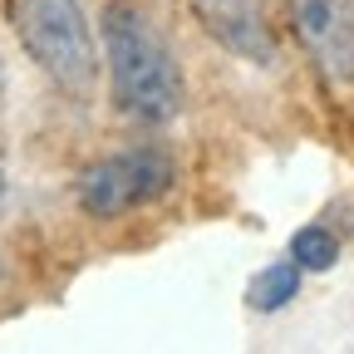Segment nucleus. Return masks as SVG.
Returning a JSON list of instances; mask_svg holds the SVG:
<instances>
[{"mask_svg":"<svg viewBox=\"0 0 354 354\" xmlns=\"http://www.w3.org/2000/svg\"><path fill=\"white\" fill-rule=\"evenodd\" d=\"M192 20L246 64H276V25L266 0H187Z\"/></svg>","mask_w":354,"mask_h":354,"instance_id":"5","label":"nucleus"},{"mask_svg":"<svg viewBox=\"0 0 354 354\" xmlns=\"http://www.w3.org/2000/svg\"><path fill=\"white\" fill-rule=\"evenodd\" d=\"M99 50H104V74H109V99L123 118L143 128H162L183 113L187 79H183L172 39L148 15V6L109 0L99 10Z\"/></svg>","mask_w":354,"mask_h":354,"instance_id":"1","label":"nucleus"},{"mask_svg":"<svg viewBox=\"0 0 354 354\" xmlns=\"http://www.w3.org/2000/svg\"><path fill=\"white\" fill-rule=\"evenodd\" d=\"M290 261L300 266V271H330V266L339 261V241L330 227H300L295 241H290Z\"/></svg>","mask_w":354,"mask_h":354,"instance_id":"7","label":"nucleus"},{"mask_svg":"<svg viewBox=\"0 0 354 354\" xmlns=\"http://www.w3.org/2000/svg\"><path fill=\"white\" fill-rule=\"evenodd\" d=\"M300 266L286 256V261H271L266 271H256V281H251V290H246V300H251V310H281V305H290L295 300V290H300Z\"/></svg>","mask_w":354,"mask_h":354,"instance_id":"6","label":"nucleus"},{"mask_svg":"<svg viewBox=\"0 0 354 354\" xmlns=\"http://www.w3.org/2000/svg\"><path fill=\"white\" fill-rule=\"evenodd\" d=\"M286 30L325 84H354V0H281Z\"/></svg>","mask_w":354,"mask_h":354,"instance_id":"4","label":"nucleus"},{"mask_svg":"<svg viewBox=\"0 0 354 354\" xmlns=\"http://www.w3.org/2000/svg\"><path fill=\"white\" fill-rule=\"evenodd\" d=\"M177 183V158L162 143H133L94 158L74 177V202L94 221H118L138 207H153Z\"/></svg>","mask_w":354,"mask_h":354,"instance_id":"3","label":"nucleus"},{"mask_svg":"<svg viewBox=\"0 0 354 354\" xmlns=\"http://www.w3.org/2000/svg\"><path fill=\"white\" fill-rule=\"evenodd\" d=\"M6 20L30 64L64 99L79 104L94 99L104 74V50H99V25L88 20L84 0H6Z\"/></svg>","mask_w":354,"mask_h":354,"instance_id":"2","label":"nucleus"},{"mask_svg":"<svg viewBox=\"0 0 354 354\" xmlns=\"http://www.w3.org/2000/svg\"><path fill=\"white\" fill-rule=\"evenodd\" d=\"M0 197H6V153H0Z\"/></svg>","mask_w":354,"mask_h":354,"instance_id":"8","label":"nucleus"}]
</instances>
